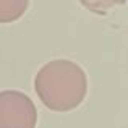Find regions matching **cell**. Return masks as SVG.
I'll list each match as a JSON object with an SVG mask.
<instances>
[{
    "instance_id": "6da1fadb",
    "label": "cell",
    "mask_w": 128,
    "mask_h": 128,
    "mask_svg": "<svg viewBox=\"0 0 128 128\" xmlns=\"http://www.w3.org/2000/svg\"><path fill=\"white\" fill-rule=\"evenodd\" d=\"M39 100L54 112H70L81 106L88 94V76L76 62L66 58L50 60L34 78Z\"/></svg>"
},
{
    "instance_id": "7a4b0ae2",
    "label": "cell",
    "mask_w": 128,
    "mask_h": 128,
    "mask_svg": "<svg viewBox=\"0 0 128 128\" xmlns=\"http://www.w3.org/2000/svg\"><path fill=\"white\" fill-rule=\"evenodd\" d=\"M38 110L21 91H0V128H36Z\"/></svg>"
},
{
    "instance_id": "3957f363",
    "label": "cell",
    "mask_w": 128,
    "mask_h": 128,
    "mask_svg": "<svg viewBox=\"0 0 128 128\" xmlns=\"http://www.w3.org/2000/svg\"><path fill=\"white\" fill-rule=\"evenodd\" d=\"M29 0H0V23L18 21L26 13Z\"/></svg>"
},
{
    "instance_id": "277c9868",
    "label": "cell",
    "mask_w": 128,
    "mask_h": 128,
    "mask_svg": "<svg viewBox=\"0 0 128 128\" xmlns=\"http://www.w3.org/2000/svg\"><path fill=\"white\" fill-rule=\"evenodd\" d=\"M80 3H81L86 10L96 13V15H106L114 6L125 5L126 0H80Z\"/></svg>"
}]
</instances>
